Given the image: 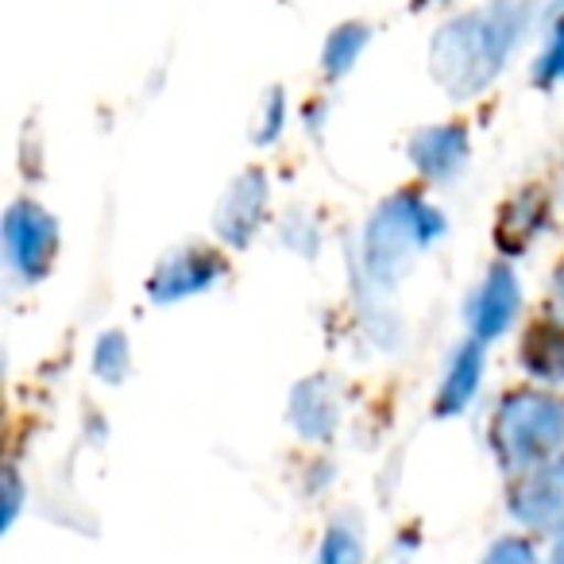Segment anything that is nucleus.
<instances>
[{
  "label": "nucleus",
  "mask_w": 564,
  "mask_h": 564,
  "mask_svg": "<svg viewBox=\"0 0 564 564\" xmlns=\"http://www.w3.org/2000/svg\"><path fill=\"white\" fill-rule=\"evenodd\" d=\"M55 256V225L43 217L35 205H24L9 217V259L28 271V279L47 267V259Z\"/></svg>",
  "instance_id": "nucleus-1"
},
{
  "label": "nucleus",
  "mask_w": 564,
  "mask_h": 564,
  "mask_svg": "<svg viewBox=\"0 0 564 564\" xmlns=\"http://www.w3.org/2000/svg\"><path fill=\"white\" fill-rule=\"evenodd\" d=\"M514 306H518V291H514V282H510V274L491 271V279L484 282V291L476 294V306L468 310L471 329H476L479 337L502 333L510 317H514Z\"/></svg>",
  "instance_id": "nucleus-2"
},
{
  "label": "nucleus",
  "mask_w": 564,
  "mask_h": 564,
  "mask_svg": "<svg viewBox=\"0 0 564 564\" xmlns=\"http://www.w3.org/2000/svg\"><path fill=\"white\" fill-rule=\"evenodd\" d=\"M545 70L556 74V78H564V24L556 28V40H553V47H549V55H545Z\"/></svg>",
  "instance_id": "nucleus-3"
}]
</instances>
